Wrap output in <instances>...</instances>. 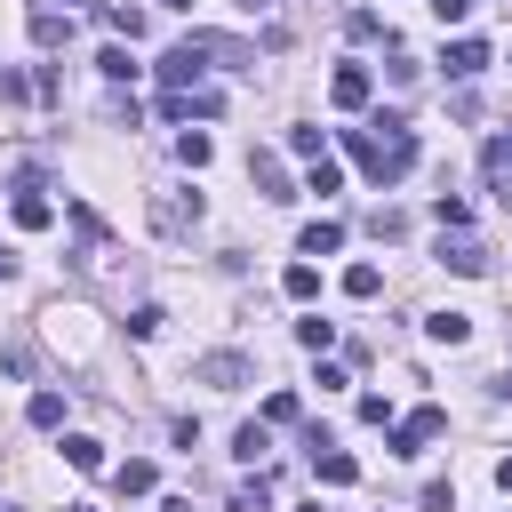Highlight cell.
I'll return each instance as SVG.
<instances>
[{
  "mask_svg": "<svg viewBox=\"0 0 512 512\" xmlns=\"http://www.w3.org/2000/svg\"><path fill=\"white\" fill-rule=\"evenodd\" d=\"M344 144H352V160H360L376 184H400V176L416 168V128L392 120V112H376L368 128H344Z\"/></svg>",
  "mask_w": 512,
  "mask_h": 512,
  "instance_id": "obj_1",
  "label": "cell"
},
{
  "mask_svg": "<svg viewBox=\"0 0 512 512\" xmlns=\"http://www.w3.org/2000/svg\"><path fill=\"white\" fill-rule=\"evenodd\" d=\"M144 216H152V232H160V240H184V232L200 224V192H152V200H144Z\"/></svg>",
  "mask_w": 512,
  "mask_h": 512,
  "instance_id": "obj_2",
  "label": "cell"
},
{
  "mask_svg": "<svg viewBox=\"0 0 512 512\" xmlns=\"http://www.w3.org/2000/svg\"><path fill=\"white\" fill-rule=\"evenodd\" d=\"M440 432H448V416L440 408H416V416L392 424V456H424V440H440Z\"/></svg>",
  "mask_w": 512,
  "mask_h": 512,
  "instance_id": "obj_3",
  "label": "cell"
},
{
  "mask_svg": "<svg viewBox=\"0 0 512 512\" xmlns=\"http://www.w3.org/2000/svg\"><path fill=\"white\" fill-rule=\"evenodd\" d=\"M440 264L464 272V280H480V272H488V248H480L472 232H440Z\"/></svg>",
  "mask_w": 512,
  "mask_h": 512,
  "instance_id": "obj_4",
  "label": "cell"
},
{
  "mask_svg": "<svg viewBox=\"0 0 512 512\" xmlns=\"http://www.w3.org/2000/svg\"><path fill=\"white\" fill-rule=\"evenodd\" d=\"M192 384H216V392L248 384V352H208V360H192Z\"/></svg>",
  "mask_w": 512,
  "mask_h": 512,
  "instance_id": "obj_5",
  "label": "cell"
},
{
  "mask_svg": "<svg viewBox=\"0 0 512 512\" xmlns=\"http://www.w3.org/2000/svg\"><path fill=\"white\" fill-rule=\"evenodd\" d=\"M312 472H320L328 488H352V480H360V464H352V456H344L328 432H312Z\"/></svg>",
  "mask_w": 512,
  "mask_h": 512,
  "instance_id": "obj_6",
  "label": "cell"
},
{
  "mask_svg": "<svg viewBox=\"0 0 512 512\" xmlns=\"http://www.w3.org/2000/svg\"><path fill=\"white\" fill-rule=\"evenodd\" d=\"M200 72H208V56H200V40H184V48H168V56H160V80H168V88H192Z\"/></svg>",
  "mask_w": 512,
  "mask_h": 512,
  "instance_id": "obj_7",
  "label": "cell"
},
{
  "mask_svg": "<svg viewBox=\"0 0 512 512\" xmlns=\"http://www.w3.org/2000/svg\"><path fill=\"white\" fill-rule=\"evenodd\" d=\"M368 88H376V80H368V64H336V80H328L336 112H360V104H368Z\"/></svg>",
  "mask_w": 512,
  "mask_h": 512,
  "instance_id": "obj_8",
  "label": "cell"
},
{
  "mask_svg": "<svg viewBox=\"0 0 512 512\" xmlns=\"http://www.w3.org/2000/svg\"><path fill=\"white\" fill-rule=\"evenodd\" d=\"M32 40H40V48H64V40H72V8L32 0Z\"/></svg>",
  "mask_w": 512,
  "mask_h": 512,
  "instance_id": "obj_9",
  "label": "cell"
},
{
  "mask_svg": "<svg viewBox=\"0 0 512 512\" xmlns=\"http://www.w3.org/2000/svg\"><path fill=\"white\" fill-rule=\"evenodd\" d=\"M336 248H344V224H336V216H312V224L296 232V256H336Z\"/></svg>",
  "mask_w": 512,
  "mask_h": 512,
  "instance_id": "obj_10",
  "label": "cell"
},
{
  "mask_svg": "<svg viewBox=\"0 0 512 512\" xmlns=\"http://www.w3.org/2000/svg\"><path fill=\"white\" fill-rule=\"evenodd\" d=\"M440 64H448V80H480V72H488V40H456Z\"/></svg>",
  "mask_w": 512,
  "mask_h": 512,
  "instance_id": "obj_11",
  "label": "cell"
},
{
  "mask_svg": "<svg viewBox=\"0 0 512 512\" xmlns=\"http://www.w3.org/2000/svg\"><path fill=\"white\" fill-rule=\"evenodd\" d=\"M248 176H256V192H264V200H296V192H288V176H280V160H272V152H248Z\"/></svg>",
  "mask_w": 512,
  "mask_h": 512,
  "instance_id": "obj_12",
  "label": "cell"
},
{
  "mask_svg": "<svg viewBox=\"0 0 512 512\" xmlns=\"http://www.w3.org/2000/svg\"><path fill=\"white\" fill-rule=\"evenodd\" d=\"M16 224H24V232H48V224H56V208H48V192H40V184H24V192H16Z\"/></svg>",
  "mask_w": 512,
  "mask_h": 512,
  "instance_id": "obj_13",
  "label": "cell"
},
{
  "mask_svg": "<svg viewBox=\"0 0 512 512\" xmlns=\"http://www.w3.org/2000/svg\"><path fill=\"white\" fill-rule=\"evenodd\" d=\"M480 168H488V184L512 200V136H488V152H480Z\"/></svg>",
  "mask_w": 512,
  "mask_h": 512,
  "instance_id": "obj_14",
  "label": "cell"
},
{
  "mask_svg": "<svg viewBox=\"0 0 512 512\" xmlns=\"http://www.w3.org/2000/svg\"><path fill=\"white\" fill-rule=\"evenodd\" d=\"M280 288H288L296 304H312V296H320V264H304V256H296V264L280 272Z\"/></svg>",
  "mask_w": 512,
  "mask_h": 512,
  "instance_id": "obj_15",
  "label": "cell"
},
{
  "mask_svg": "<svg viewBox=\"0 0 512 512\" xmlns=\"http://www.w3.org/2000/svg\"><path fill=\"white\" fill-rule=\"evenodd\" d=\"M64 464H72V472H104V440L72 432V440H64Z\"/></svg>",
  "mask_w": 512,
  "mask_h": 512,
  "instance_id": "obj_16",
  "label": "cell"
},
{
  "mask_svg": "<svg viewBox=\"0 0 512 512\" xmlns=\"http://www.w3.org/2000/svg\"><path fill=\"white\" fill-rule=\"evenodd\" d=\"M112 480H120V496H152V488H160V472H152L144 456H128V464H120Z\"/></svg>",
  "mask_w": 512,
  "mask_h": 512,
  "instance_id": "obj_17",
  "label": "cell"
},
{
  "mask_svg": "<svg viewBox=\"0 0 512 512\" xmlns=\"http://www.w3.org/2000/svg\"><path fill=\"white\" fill-rule=\"evenodd\" d=\"M176 160H184V168H208V160H216V144H208L200 128H184V136H176Z\"/></svg>",
  "mask_w": 512,
  "mask_h": 512,
  "instance_id": "obj_18",
  "label": "cell"
},
{
  "mask_svg": "<svg viewBox=\"0 0 512 512\" xmlns=\"http://www.w3.org/2000/svg\"><path fill=\"white\" fill-rule=\"evenodd\" d=\"M304 192H320V200H336V192H344V168H336V160H312V176H304Z\"/></svg>",
  "mask_w": 512,
  "mask_h": 512,
  "instance_id": "obj_19",
  "label": "cell"
},
{
  "mask_svg": "<svg viewBox=\"0 0 512 512\" xmlns=\"http://www.w3.org/2000/svg\"><path fill=\"white\" fill-rule=\"evenodd\" d=\"M296 344H304V352H328V344H336V320H320V312L296 320Z\"/></svg>",
  "mask_w": 512,
  "mask_h": 512,
  "instance_id": "obj_20",
  "label": "cell"
},
{
  "mask_svg": "<svg viewBox=\"0 0 512 512\" xmlns=\"http://www.w3.org/2000/svg\"><path fill=\"white\" fill-rule=\"evenodd\" d=\"M104 24H112L120 40H136V32H144V8H128V0H112V8H104Z\"/></svg>",
  "mask_w": 512,
  "mask_h": 512,
  "instance_id": "obj_21",
  "label": "cell"
},
{
  "mask_svg": "<svg viewBox=\"0 0 512 512\" xmlns=\"http://www.w3.org/2000/svg\"><path fill=\"white\" fill-rule=\"evenodd\" d=\"M432 216H440V232H464V224H472V208H464L456 192H440V200H432Z\"/></svg>",
  "mask_w": 512,
  "mask_h": 512,
  "instance_id": "obj_22",
  "label": "cell"
},
{
  "mask_svg": "<svg viewBox=\"0 0 512 512\" xmlns=\"http://www.w3.org/2000/svg\"><path fill=\"white\" fill-rule=\"evenodd\" d=\"M376 288H384V272H376V264H352V272H344V296H360V304H368Z\"/></svg>",
  "mask_w": 512,
  "mask_h": 512,
  "instance_id": "obj_23",
  "label": "cell"
},
{
  "mask_svg": "<svg viewBox=\"0 0 512 512\" xmlns=\"http://www.w3.org/2000/svg\"><path fill=\"white\" fill-rule=\"evenodd\" d=\"M424 328H432V336H440V344H464V336H472V320H464V312H432V320H424Z\"/></svg>",
  "mask_w": 512,
  "mask_h": 512,
  "instance_id": "obj_24",
  "label": "cell"
},
{
  "mask_svg": "<svg viewBox=\"0 0 512 512\" xmlns=\"http://www.w3.org/2000/svg\"><path fill=\"white\" fill-rule=\"evenodd\" d=\"M32 424L56 432V424H64V392H32Z\"/></svg>",
  "mask_w": 512,
  "mask_h": 512,
  "instance_id": "obj_25",
  "label": "cell"
},
{
  "mask_svg": "<svg viewBox=\"0 0 512 512\" xmlns=\"http://www.w3.org/2000/svg\"><path fill=\"white\" fill-rule=\"evenodd\" d=\"M96 72H104V80H136V64H128V48H104V56H96Z\"/></svg>",
  "mask_w": 512,
  "mask_h": 512,
  "instance_id": "obj_26",
  "label": "cell"
},
{
  "mask_svg": "<svg viewBox=\"0 0 512 512\" xmlns=\"http://www.w3.org/2000/svg\"><path fill=\"white\" fill-rule=\"evenodd\" d=\"M288 152H304V160H328V144H320V128H288Z\"/></svg>",
  "mask_w": 512,
  "mask_h": 512,
  "instance_id": "obj_27",
  "label": "cell"
},
{
  "mask_svg": "<svg viewBox=\"0 0 512 512\" xmlns=\"http://www.w3.org/2000/svg\"><path fill=\"white\" fill-rule=\"evenodd\" d=\"M368 232H376V240H400V232H408V216H400V208H376V216H368Z\"/></svg>",
  "mask_w": 512,
  "mask_h": 512,
  "instance_id": "obj_28",
  "label": "cell"
},
{
  "mask_svg": "<svg viewBox=\"0 0 512 512\" xmlns=\"http://www.w3.org/2000/svg\"><path fill=\"white\" fill-rule=\"evenodd\" d=\"M160 320H168L160 304H136V312H128V336H160Z\"/></svg>",
  "mask_w": 512,
  "mask_h": 512,
  "instance_id": "obj_29",
  "label": "cell"
},
{
  "mask_svg": "<svg viewBox=\"0 0 512 512\" xmlns=\"http://www.w3.org/2000/svg\"><path fill=\"white\" fill-rule=\"evenodd\" d=\"M232 448H240V456H248V464H256V456H264V448H272V440H264V424H240V432H232Z\"/></svg>",
  "mask_w": 512,
  "mask_h": 512,
  "instance_id": "obj_30",
  "label": "cell"
},
{
  "mask_svg": "<svg viewBox=\"0 0 512 512\" xmlns=\"http://www.w3.org/2000/svg\"><path fill=\"white\" fill-rule=\"evenodd\" d=\"M264 424H296V392H272L264 400Z\"/></svg>",
  "mask_w": 512,
  "mask_h": 512,
  "instance_id": "obj_31",
  "label": "cell"
},
{
  "mask_svg": "<svg viewBox=\"0 0 512 512\" xmlns=\"http://www.w3.org/2000/svg\"><path fill=\"white\" fill-rule=\"evenodd\" d=\"M432 16H440V24H464V16H472V0H432Z\"/></svg>",
  "mask_w": 512,
  "mask_h": 512,
  "instance_id": "obj_32",
  "label": "cell"
},
{
  "mask_svg": "<svg viewBox=\"0 0 512 512\" xmlns=\"http://www.w3.org/2000/svg\"><path fill=\"white\" fill-rule=\"evenodd\" d=\"M0 280H16V248H0Z\"/></svg>",
  "mask_w": 512,
  "mask_h": 512,
  "instance_id": "obj_33",
  "label": "cell"
},
{
  "mask_svg": "<svg viewBox=\"0 0 512 512\" xmlns=\"http://www.w3.org/2000/svg\"><path fill=\"white\" fill-rule=\"evenodd\" d=\"M496 488H504V496H512V456H504V464H496Z\"/></svg>",
  "mask_w": 512,
  "mask_h": 512,
  "instance_id": "obj_34",
  "label": "cell"
},
{
  "mask_svg": "<svg viewBox=\"0 0 512 512\" xmlns=\"http://www.w3.org/2000/svg\"><path fill=\"white\" fill-rule=\"evenodd\" d=\"M240 8H248V16H264V8H272V0H240Z\"/></svg>",
  "mask_w": 512,
  "mask_h": 512,
  "instance_id": "obj_35",
  "label": "cell"
},
{
  "mask_svg": "<svg viewBox=\"0 0 512 512\" xmlns=\"http://www.w3.org/2000/svg\"><path fill=\"white\" fill-rule=\"evenodd\" d=\"M160 8H192V0H160Z\"/></svg>",
  "mask_w": 512,
  "mask_h": 512,
  "instance_id": "obj_36",
  "label": "cell"
},
{
  "mask_svg": "<svg viewBox=\"0 0 512 512\" xmlns=\"http://www.w3.org/2000/svg\"><path fill=\"white\" fill-rule=\"evenodd\" d=\"M296 512H320V504H296Z\"/></svg>",
  "mask_w": 512,
  "mask_h": 512,
  "instance_id": "obj_37",
  "label": "cell"
},
{
  "mask_svg": "<svg viewBox=\"0 0 512 512\" xmlns=\"http://www.w3.org/2000/svg\"><path fill=\"white\" fill-rule=\"evenodd\" d=\"M72 512H96V504H72Z\"/></svg>",
  "mask_w": 512,
  "mask_h": 512,
  "instance_id": "obj_38",
  "label": "cell"
}]
</instances>
